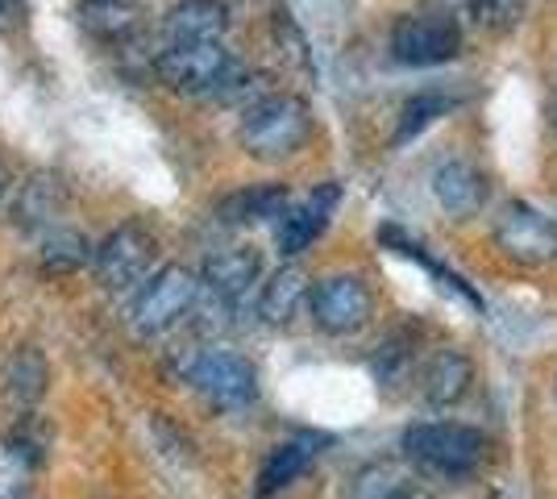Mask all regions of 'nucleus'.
<instances>
[{"label":"nucleus","mask_w":557,"mask_h":499,"mask_svg":"<svg viewBox=\"0 0 557 499\" xmlns=\"http://www.w3.org/2000/svg\"><path fill=\"white\" fill-rule=\"evenodd\" d=\"M312 296V287H308V275H304L300 266H278L275 275L262 284L258 291V316L267 321V325H292L296 321V312L304 309V300Z\"/></svg>","instance_id":"dca6fc26"},{"label":"nucleus","mask_w":557,"mask_h":499,"mask_svg":"<svg viewBox=\"0 0 557 499\" xmlns=\"http://www.w3.org/2000/svg\"><path fill=\"white\" fill-rule=\"evenodd\" d=\"M187 383L209 400L212 408H246L258 396V375L246 358L225 350H205L187 362Z\"/></svg>","instance_id":"1a4fd4ad"},{"label":"nucleus","mask_w":557,"mask_h":499,"mask_svg":"<svg viewBox=\"0 0 557 499\" xmlns=\"http://www.w3.org/2000/svg\"><path fill=\"white\" fill-rule=\"evenodd\" d=\"M554 391H557V387H554Z\"/></svg>","instance_id":"473e14b6"},{"label":"nucleus","mask_w":557,"mask_h":499,"mask_svg":"<svg viewBox=\"0 0 557 499\" xmlns=\"http://www.w3.org/2000/svg\"><path fill=\"white\" fill-rule=\"evenodd\" d=\"M230 67L233 59L221 42H171L154 59V75L163 79L171 92L184 96H209L225 79Z\"/></svg>","instance_id":"6e6552de"},{"label":"nucleus","mask_w":557,"mask_h":499,"mask_svg":"<svg viewBox=\"0 0 557 499\" xmlns=\"http://www.w3.org/2000/svg\"><path fill=\"white\" fill-rule=\"evenodd\" d=\"M34 478V458L17 441H0V499H25Z\"/></svg>","instance_id":"393cba45"},{"label":"nucleus","mask_w":557,"mask_h":499,"mask_svg":"<svg viewBox=\"0 0 557 499\" xmlns=\"http://www.w3.org/2000/svg\"><path fill=\"white\" fill-rule=\"evenodd\" d=\"M59 209H63V188L54 179H42V175L22 184L17 204H13V213H17L22 225H47V221H54Z\"/></svg>","instance_id":"412c9836"},{"label":"nucleus","mask_w":557,"mask_h":499,"mask_svg":"<svg viewBox=\"0 0 557 499\" xmlns=\"http://www.w3.org/2000/svg\"><path fill=\"white\" fill-rule=\"evenodd\" d=\"M491 499H504V496H491Z\"/></svg>","instance_id":"2f4dec72"},{"label":"nucleus","mask_w":557,"mask_h":499,"mask_svg":"<svg viewBox=\"0 0 557 499\" xmlns=\"http://www.w3.org/2000/svg\"><path fill=\"white\" fill-rule=\"evenodd\" d=\"M404 458L442 478H470L483 458H487V433L474 425H458V421H424V425H408L399 437Z\"/></svg>","instance_id":"f03ea898"},{"label":"nucleus","mask_w":557,"mask_h":499,"mask_svg":"<svg viewBox=\"0 0 557 499\" xmlns=\"http://www.w3.org/2000/svg\"><path fill=\"white\" fill-rule=\"evenodd\" d=\"M491 241L508 262L520 266H549L557 262V221L529 200H511L495 213Z\"/></svg>","instance_id":"7ed1b4c3"},{"label":"nucleus","mask_w":557,"mask_h":499,"mask_svg":"<svg viewBox=\"0 0 557 499\" xmlns=\"http://www.w3.org/2000/svg\"><path fill=\"white\" fill-rule=\"evenodd\" d=\"M4 188H9V175H4V166H0V196H4Z\"/></svg>","instance_id":"c85d7f7f"},{"label":"nucleus","mask_w":557,"mask_h":499,"mask_svg":"<svg viewBox=\"0 0 557 499\" xmlns=\"http://www.w3.org/2000/svg\"><path fill=\"white\" fill-rule=\"evenodd\" d=\"M474 383V362L462 354V350H437V354L424 362L420 371V396L433 408H454L458 400H466Z\"/></svg>","instance_id":"ddd939ff"},{"label":"nucleus","mask_w":557,"mask_h":499,"mask_svg":"<svg viewBox=\"0 0 557 499\" xmlns=\"http://www.w3.org/2000/svg\"><path fill=\"white\" fill-rule=\"evenodd\" d=\"M225 29H230L225 0H184L163 22L166 42H221Z\"/></svg>","instance_id":"4468645a"},{"label":"nucleus","mask_w":557,"mask_h":499,"mask_svg":"<svg viewBox=\"0 0 557 499\" xmlns=\"http://www.w3.org/2000/svg\"><path fill=\"white\" fill-rule=\"evenodd\" d=\"M554 125H557V109H554Z\"/></svg>","instance_id":"7c9ffc66"},{"label":"nucleus","mask_w":557,"mask_h":499,"mask_svg":"<svg viewBox=\"0 0 557 499\" xmlns=\"http://www.w3.org/2000/svg\"><path fill=\"white\" fill-rule=\"evenodd\" d=\"M392 499H437V496H433L429 487H417V483H408V487H399Z\"/></svg>","instance_id":"cd10ccee"},{"label":"nucleus","mask_w":557,"mask_h":499,"mask_svg":"<svg viewBox=\"0 0 557 499\" xmlns=\"http://www.w3.org/2000/svg\"><path fill=\"white\" fill-rule=\"evenodd\" d=\"M196 300H200V279L184 266H163L141 287L138 304H134V329L141 337H159V333L175 329L184 316H191Z\"/></svg>","instance_id":"39448f33"},{"label":"nucleus","mask_w":557,"mask_h":499,"mask_svg":"<svg viewBox=\"0 0 557 499\" xmlns=\"http://www.w3.org/2000/svg\"><path fill=\"white\" fill-rule=\"evenodd\" d=\"M399 487H408V475L392 462H371L367 471H358L349 499H392Z\"/></svg>","instance_id":"a878e982"},{"label":"nucleus","mask_w":557,"mask_h":499,"mask_svg":"<svg viewBox=\"0 0 557 499\" xmlns=\"http://www.w3.org/2000/svg\"><path fill=\"white\" fill-rule=\"evenodd\" d=\"M312 138V109L292 92H271L246 109L237 125V142L258 163H283L300 154Z\"/></svg>","instance_id":"f257e3e1"},{"label":"nucleus","mask_w":557,"mask_h":499,"mask_svg":"<svg viewBox=\"0 0 557 499\" xmlns=\"http://www.w3.org/2000/svg\"><path fill=\"white\" fill-rule=\"evenodd\" d=\"M79 29L96 42H129L141 29L138 0H79Z\"/></svg>","instance_id":"2eb2a0df"},{"label":"nucleus","mask_w":557,"mask_h":499,"mask_svg":"<svg viewBox=\"0 0 557 499\" xmlns=\"http://www.w3.org/2000/svg\"><path fill=\"white\" fill-rule=\"evenodd\" d=\"M262 96H271L267 92V75L233 63L230 72H225V79L209 92V100H216V104H246V109H250V104L262 100Z\"/></svg>","instance_id":"5701e85b"},{"label":"nucleus","mask_w":557,"mask_h":499,"mask_svg":"<svg viewBox=\"0 0 557 499\" xmlns=\"http://www.w3.org/2000/svg\"><path fill=\"white\" fill-rule=\"evenodd\" d=\"M96 250L88 246L84 234H75V229H54L47 234L42 241V266L54 271V275H71V271H79L84 262H92Z\"/></svg>","instance_id":"4be33fe9"},{"label":"nucleus","mask_w":557,"mask_h":499,"mask_svg":"<svg viewBox=\"0 0 557 499\" xmlns=\"http://www.w3.org/2000/svg\"><path fill=\"white\" fill-rule=\"evenodd\" d=\"M317 329L329 337H354L371 325L374 316V291L362 275H329L312 287L308 296Z\"/></svg>","instance_id":"423d86ee"},{"label":"nucleus","mask_w":557,"mask_h":499,"mask_svg":"<svg viewBox=\"0 0 557 499\" xmlns=\"http://www.w3.org/2000/svg\"><path fill=\"white\" fill-rule=\"evenodd\" d=\"M337 184H325V188H317L304 204H296V209H287V213L278 216L275 225V241H278V254H287V259H296V254H304L312 241L325 234L329 216H333V209H337Z\"/></svg>","instance_id":"9b49d317"},{"label":"nucleus","mask_w":557,"mask_h":499,"mask_svg":"<svg viewBox=\"0 0 557 499\" xmlns=\"http://www.w3.org/2000/svg\"><path fill=\"white\" fill-rule=\"evenodd\" d=\"M47 379H50V371L38 350H22V354L9 358V366H4V387H9V396L22 400V404L42 400V396H47Z\"/></svg>","instance_id":"aec40b11"},{"label":"nucleus","mask_w":557,"mask_h":499,"mask_svg":"<svg viewBox=\"0 0 557 499\" xmlns=\"http://www.w3.org/2000/svg\"><path fill=\"white\" fill-rule=\"evenodd\" d=\"M312 458H317V441H312V437L275 446V450L267 453L262 471H258V496H275L283 487H292V483L312 466Z\"/></svg>","instance_id":"f3484780"},{"label":"nucleus","mask_w":557,"mask_h":499,"mask_svg":"<svg viewBox=\"0 0 557 499\" xmlns=\"http://www.w3.org/2000/svg\"><path fill=\"white\" fill-rule=\"evenodd\" d=\"M292 209V196L283 184H262V188H246L230 196L221 204V216L230 225H258V221H278V216Z\"/></svg>","instance_id":"a211bd4d"},{"label":"nucleus","mask_w":557,"mask_h":499,"mask_svg":"<svg viewBox=\"0 0 557 499\" xmlns=\"http://www.w3.org/2000/svg\"><path fill=\"white\" fill-rule=\"evenodd\" d=\"M466 9H470L474 25L495 38H504L524 22V0H466Z\"/></svg>","instance_id":"b1692460"},{"label":"nucleus","mask_w":557,"mask_h":499,"mask_svg":"<svg viewBox=\"0 0 557 499\" xmlns=\"http://www.w3.org/2000/svg\"><path fill=\"white\" fill-rule=\"evenodd\" d=\"M392 54L404 67H442L462 54V25L449 13H408L392 29Z\"/></svg>","instance_id":"20e7f679"},{"label":"nucleus","mask_w":557,"mask_h":499,"mask_svg":"<svg viewBox=\"0 0 557 499\" xmlns=\"http://www.w3.org/2000/svg\"><path fill=\"white\" fill-rule=\"evenodd\" d=\"M491 184L487 175L466 159H445L437 171H433V200L442 204L445 216L454 221H470L487 209Z\"/></svg>","instance_id":"9d476101"},{"label":"nucleus","mask_w":557,"mask_h":499,"mask_svg":"<svg viewBox=\"0 0 557 499\" xmlns=\"http://www.w3.org/2000/svg\"><path fill=\"white\" fill-rule=\"evenodd\" d=\"M159 259V241L154 234L138 225V221H125V225H116L109 238L96 246V279L100 287H109V291H125V287H134L146 279V271L154 266Z\"/></svg>","instance_id":"0eeeda50"},{"label":"nucleus","mask_w":557,"mask_h":499,"mask_svg":"<svg viewBox=\"0 0 557 499\" xmlns=\"http://www.w3.org/2000/svg\"><path fill=\"white\" fill-rule=\"evenodd\" d=\"M445 4H458V0H445Z\"/></svg>","instance_id":"c756f323"},{"label":"nucleus","mask_w":557,"mask_h":499,"mask_svg":"<svg viewBox=\"0 0 557 499\" xmlns=\"http://www.w3.org/2000/svg\"><path fill=\"white\" fill-rule=\"evenodd\" d=\"M25 25H29L25 0H0V34H22Z\"/></svg>","instance_id":"bb28decb"},{"label":"nucleus","mask_w":557,"mask_h":499,"mask_svg":"<svg viewBox=\"0 0 557 499\" xmlns=\"http://www.w3.org/2000/svg\"><path fill=\"white\" fill-rule=\"evenodd\" d=\"M462 100L449 92H437V88H429V92L412 96L408 104H404V113H399V125H395V146L412 142V138H420L433 121H442L445 113H454Z\"/></svg>","instance_id":"6ab92c4d"},{"label":"nucleus","mask_w":557,"mask_h":499,"mask_svg":"<svg viewBox=\"0 0 557 499\" xmlns=\"http://www.w3.org/2000/svg\"><path fill=\"white\" fill-rule=\"evenodd\" d=\"M258 275H262V259H258L255 246H230V250H216V254L205 262L200 284L209 287L212 296L237 304V300H246V291L258 284Z\"/></svg>","instance_id":"f8f14e48"}]
</instances>
